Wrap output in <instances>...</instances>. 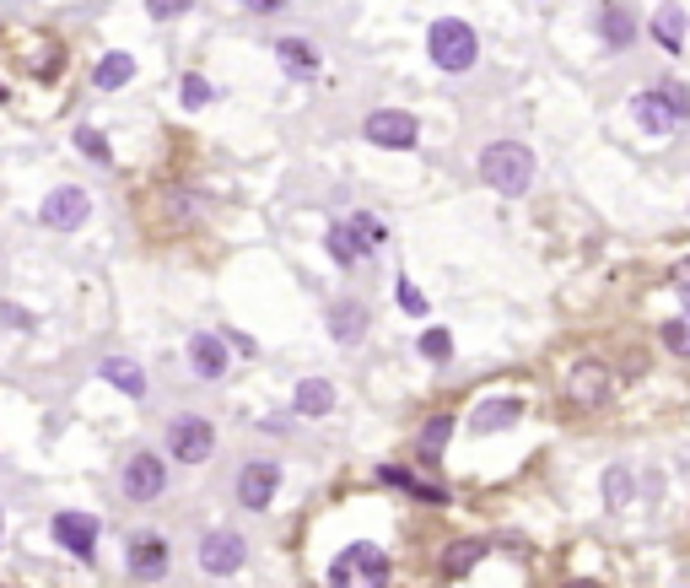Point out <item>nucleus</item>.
I'll return each mask as SVG.
<instances>
[{"instance_id": "nucleus-1", "label": "nucleus", "mask_w": 690, "mask_h": 588, "mask_svg": "<svg viewBox=\"0 0 690 588\" xmlns=\"http://www.w3.org/2000/svg\"><path fill=\"white\" fill-rule=\"evenodd\" d=\"M480 179H486L497 195L518 200L534 184V151L518 146V140H491V146L480 151Z\"/></svg>"}, {"instance_id": "nucleus-2", "label": "nucleus", "mask_w": 690, "mask_h": 588, "mask_svg": "<svg viewBox=\"0 0 690 588\" xmlns=\"http://www.w3.org/2000/svg\"><path fill=\"white\" fill-rule=\"evenodd\" d=\"M427 55H432V66L448 70V76H459V70H470L480 60V38H475V27L470 22H459V16H442L427 27Z\"/></svg>"}, {"instance_id": "nucleus-3", "label": "nucleus", "mask_w": 690, "mask_h": 588, "mask_svg": "<svg viewBox=\"0 0 690 588\" xmlns=\"http://www.w3.org/2000/svg\"><path fill=\"white\" fill-rule=\"evenodd\" d=\"M388 556L367 545V540H357V545H346L340 556H335V567H329V588H388Z\"/></svg>"}, {"instance_id": "nucleus-4", "label": "nucleus", "mask_w": 690, "mask_h": 588, "mask_svg": "<svg viewBox=\"0 0 690 588\" xmlns=\"http://www.w3.org/2000/svg\"><path fill=\"white\" fill-rule=\"evenodd\" d=\"M631 114H636V125L653 135L675 131V125H686L690 120V92L686 87H653V92H636L631 98Z\"/></svg>"}, {"instance_id": "nucleus-5", "label": "nucleus", "mask_w": 690, "mask_h": 588, "mask_svg": "<svg viewBox=\"0 0 690 588\" xmlns=\"http://www.w3.org/2000/svg\"><path fill=\"white\" fill-rule=\"evenodd\" d=\"M244 562H249V545H244L238 529H211V534L200 540V567H205L211 578H233Z\"/></svg>"}, {"instance_id": "nucleus-6", "label": "nucleus", "mask_w": 690, "mask_h": 588, "mask_svg": "<svg viewBox=\"0 0 690 588\" xmlns=\"http://www.w3.org/2000/svg\"><path fill=\"white\" fill-rule=\"evenodd\" d=\"M168 449H173L179 464H205V459L216 454V427L205 416H179L168 427Z\"/></svg>"}, {"instance_id": "nucleus-7", "label": "nucleus", "mask_w": 690, "mask_h": 588, "mask_svg": "<svg viewBox=\"0 0 690 588\" xmlns=\"http://www.w3.org/2000/svg\"><path fill=\"white\" fill-rule=\"evenodd\" d=\"M275 491H281V464L275 459H249L244 470H238V502L244 508H270L275 502Z\"/></svg>"}, {"instance_id": "nucleus-8", "label": "nucleus", "mask_w": 690, "mask_h": 588, "mask_svg": "<svg viewBox=\"0 0 690 588\" xmlns=\"http://www.w3.org/2000/svg\"><path fill=\"white\" fill-rule=\"evenodd\" d=\"M125 497L129 502H157L162 491H168V464L157 454H129V464H125Z\"/></svg>"}, {"instance_id": "nucleus-9", "label": "nucleus", "mask_w": 690, "mask_h": 588, "mask_svg": "<svg viewBox=\"0 0 690 588\" xmlns=\"http://www.w3.org/2000/svg\"><path fill=\"white\" fill-rule=\"evenodd\" d=\"M367 140L373 146H388V151H410L416 140H421V125L410 120V114H399V109H377V114H367Z\"/></svg>"}, {"instance_id": "nucleus-10", "label": "nucleus", "mask_w": 690, "mask_h": 588, "mask_svg": "<svg viewBox=\"0 0 690 588\" xmlns=\"http://www.w3.org/2000/svg\"><path fill=\"white\" fill-rule=\"evenodd\" d=\"M125 562H129V578H162L168 573V540L162 534H151V529H135L125 545Z\"/></svg>"}, {"instance_id": "nucleus-11", "label": "nucleus", "mask_w": 690, "mask_h": 588, "mask_svg": "<svg viewBox=\"0 0 690 588\" xmlns=\"http://www.w3.org/2000/svg\"><path fill=\"white\" fill-rule=\"evenodd\" d=\"M87 211H92V200H87V190H76V184H60V190H49V200H44V227H55V233H76L81 222H87Z\"/></svg>"}, {"instance_id": "nucleus-12", "label": "nucleus", "mask_w": 690, "mask_h": 588, "mask_svg": "<svg viewBox=\"0 0 690 588\" xmlns=\"http://www.w3.org/2000/svg\"><path fill=\"white\" fill-rule=\"evenodd\" d=\"M566 399L582 405V410H599V405L610 399V373H604V362H577V368L566 373Z\"/></svg>"}, {"instance_id": "nucleus-13", "label": "nucleus", "mask_w": 690, "mask_h": 588, "mask_svg": "<svg viewBox=\"0 0 690 588\" xmlns=\"http://www.w3.org/2000/svg\"><path fill=\"white\" fill-rule=\"evenodd\" d=\"M55 540H60L70 556H81V562H92V551H98V519L92 513H55Z\"/></svg>"}, {"instance_id": "nucleus-14", "label": "nucleus", "mask_w": 690, "mask_h": 588, "mask_svg": "<svg viewBox=\"0 0 690 588\" xmlns=\"http://www.w3.org/2000/svg\"><path fill=\"white\" fill-rule=\"evenodd\" d=\"M523 421V399H512V394H497V399H486L475 416H470V427H475V438H491V432H507V427H518Z\"/></svg>"}, {"instance_id": "nucleus-15", "label": "nucleus", "mask_w": 690, "mask_h": 588, "mask_svg": "<svg viewBox=\"0 0 690 588\" xmlns=\"http://www.w3.org/2000/svg\"><path fill=\"white\" fill-rule=\"evenodd\" d=\"M189 368H194V378L216 384L227 373V340L222 335H194L189 340Z\"/></svg>"}, {"instance_id": "nucleus-16", "label": "nucleus", "mask_w": 690, "mask_h": 588, "mask_svg": "<svg viewBox=\"0 0 690 588\" xmlns=\"http://www.w3.org/2000/svg\"><path fill=\"white\" fill-rule=\"evenodd\" d=\"M593 27H599V38H604L610 49H631V44H636V16H631L626 5H599V11H593Z\"/></svg>"}, {"instance_id": "nucleus-17", "label": "nucleus", "mask_w": 690, "mask_h": 588, "mask_svg": "<svg viewBox=\"0 0 690 588\" xmlns=\"http://www.w3.org/2000/svg\"><path fill=\"white\" fill-rule=\"evenodd\" d=\"M480 562H486V540H453V545L442 551V578L459 584V578H470Z\"/></svg>"}, {"instance_id": "nucleus-18", "label": "nucleus", "mask_w": 690, "mask_h": 588, "mask_svg": "<svg viewBox=\"0 0 690 588\" xmlns=\"http://www.w3.org/2000/svg\"><path fill=\"white\" fill-rule=\"evenodd\" d=\"M329 335H335L340 346H357V340L367 335V308H362V303H335V308H329Z\"/></svg>"}, {"instance_id": "nucleus-19", "label": "nucleus", "mask_w": 690, "mask_h": 588, "mask_svg": "<svg viewBox=\"0 0 690 588\" xmlns=\"http://www.w3.org/2000/svg\"><path fill=\"white\" fill-rule=\"evenodd\" d=\"M335 410V384L329 378H303L297 384V416H329Z\"/></svg>"}, {"instance_id": "nucleus-20", "label": "nucleus", "mask_w": 690, "mask_h": 588, "mask_svg": "<svg viewBox=\"0 0 690 588\" xmlns=\"http://www.w3.org/2000/svg\"><path fill=\"white\" fill-rule=\"evenodd\" d=\"M275 55H281L286 76H314V70H318V49H314V44H303V38H281V44H275Z\"/></svg>"}, {"instance_id": "nucleus-21", "label": "nucleus", "mask_w": 690, "mask_h": 588, "mask_svg": "<svg viewBox=\"0 0 690 588\" xmlns=\"http://www.w3.org/2000/svg\"><path fill=\"white\" fill-rule=\"evenodd\" d=\"M103 378H109L120 394H129V399L146 394V373H140L135 362H125V357H109V362H103Z\"/></svg>"}, {"instance_id": "nucleus-22", "label": "nucleus", "mask_w": 690, "mask_h": 588, "mask_svg": "<svg viewBox=\"0 0 690 588\" xmlns=\"http://www.w3.org/2000/svg\"><path fill=\"white\" fill-rule=\"evenodd\" d=\"M448 438H453V416H432V421L421 427V443H416V454L427 459V464H438L442 449H448Z\"/></svg>"}, {"instance_id": "nucleus-23", "label": "nucleus", "mask_w": 690, "mask_h": 588, "mask_svg": "<svg viewBox=\"0 0 690 588\" xmlns=\"http://www.w3.org/2000/svg\"><path fill=\"white\" fill-rule=\"evenodd\" d=\"M129 76H135V60H129V55H103V60H98V70H92V81H98L103 92H120Z\"/></svg>"}, {"instance_id": "nucleus-24", "label": "nucleus", "mask_w": 690, "mask_h": 588, "mask_svg": "<svg viewBox=\"0 0 690 588\" xmlns=\"http://www.w3.org/2000/svg\"><path fill=\"white\" fill-rule=\"evenodd\" d=\"M324 244H329V260H335V264H357V260H362V244H357V233H351L346 222H335Z\"/></svg>"}, {"instance_id": "nucleus-25", "label": "nucleus", "mask_w": 690, "mask_h": 588, "mask_svg": "<svg viewBox=\"0 0 690 588\" xmlns=\"http://www.w3.org/2000/svg\"><path fill=\"white\" fill-rule=\"evenodd\" d=\"M653 33H658L664 49H680V38H686V11H680V5H664L658 22H653Z\"/></svg>"}, {"instance_id": "nucleus-26", "label": "nucleus", "mask_w": 690, "mask_h": 588, "mask_svg": "<svg viewBox=\"0 0 690 588\" xmlns=\"http://www.w3.org/2000/svg\"><path fill=\"white\" fill-rule=\"evenodd\" d=\"M346 227L357 233V244H362V249H383V244H388V227H383L377 216H367V211H362V216H351Z\"/></svg>"}, {"instance_id": "nucleus-27", "label": "nucleus", "mask_w": 690, "mask_h": 588, "mask_svg": "<svg viewBox=\"0 0 690 588\" xmlns=\"http://www.w3.org/2000/svg\"><path fill=\"white\" fill-rule=\"evenodd\" d=\"M416 351H421L427 362H448V357H453V335H448V329H427V335L416 340Z\"/></svg>"}, {"instance_id": "nucleus-28", "label": "nucleus", "mask_w": 690, "mask_h": 588, "mask_svg": "<svg viewBox=\"0 0 690 588\" xmlns=\"http://www.w3.org/2000/svg\"><path fill=\"white\" fill-rule=\"evenodd\" d=\"M626 497H631V470H621V464H615V470H604V502H610V508H621Z\"/></svg>"}, {"instance_id": "nucleus-29", "label": "nucleus", "mask_w": 690, "mask_h": 588, "mask_svg": "<svg viewBox=\"0 0 690 588\" xmlns=\"http://www.w3.org/2000/svg\"><path fill=\"white\" fill-rule=\"evenodd\" d=\"M664 346H669L675 357H686V362H690V314H686V319H669V325H664Z\"/></svg>"}, {"instance_id": "nucleus-30", "label": "nucleus", "mask_w": 690, "mask_h": 588, "mask_svg": "<svg viewBox=\"0 0 690 588\" xmlns=\"http://www.w3.org/2000/svg\"><path fill=\"white\" fill-rule=\"evenodd\" d=\"M76 146H81V157H92V162H109V157H114V151H109V140L92 131V125H81V131H76Z\"/></svg>"}, {"instance_id": "nucleus-31", "label": "nucleus", "mask_w": 690, "mask_h": 588, "mask_svg": "<svg viewBox=\"0 0 690 588\" xmlns=\"http://www.w3.org/2000/svg\"><path fill=\"white\" fill-rule=\"evenodd\" d=\"M179 98H184V109H205V103H211V81H205V76H184Z\"/></svg>"}, {"instance_id": "nucleus-32", "label": "nucleus", "mask_w": 690, "mask_h": 588, "mask_svg": "<svg viewBox=\"0 0 690 588\" xmlns=\"http://www.w3.org/2000/svg\"><path fill=\"white\" fill-rule=\"evenodd\" d=\"M194 0H146V11L157 16V22H173V16H184Z\"/></svg>"}, {"instance_id": "nucleus-33", "label": "nucleus", "mask_w": 690, "mask_h": 588, "mask_svg": "<svg viewBox=\"0 0 690 588\" xmlns=\"http://www.w3.org/2000/svg\"><path fill=\"white\" fill-rule=\"evenodd\" d=\"M399 308H410V314H427V297H421L410 281H399Z\"/></svg>"}, {"instance_id": "nucleus-34", "label": "nucleus", "mask_w": 690, "mask_h": 588, "mask_svg": "<svg viewBox=\"0 0 690 588\" xmlns=\"http://www.w3.org/2000/svg\"><path fill=\"white\" fill-rule=\"evenodd\" d=\"M0 314H5V325H11V329H27V325H33V319H27L22 308H11V303H0Z\"/></svg>"}, {"instance_id": "nucleus-35", "label": "nucleus", "mask_w": 690, "mask_h": 588, "mask_svg": "<svg viewBox=\"0 0 690 588\" xmlns=\"http://www.w3.org/2000/svg\"><path fill=\"white\" fill-rule=\"evenodd\" d=\"M675 286H680V292H690V260L675 264Z\"/></svg>"}, {"instance_id": "nucleus-36", "label": "nucleus", "mask_w": 690, "mask_h": 588, "mask_svg": "<svg viewBox=\"0 0 690 588\" xmlns=\"http://www.w3.org/2000/svg\"><path fill=\"white\" fill-rule=\"evenodd\" d=\"M244 5H249V11H281L286 0H244Z\"/></svg>"}]
</instances>
